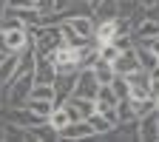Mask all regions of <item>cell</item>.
Masks as SVG:
<instances>
[{"instance_id":"obj_15","label":"cell","mask_w":159,"mask_h":142,"mask_svg":"<svg viewBox=\"0 0 159 142\" xmlns=\"http://www.w3.org/2000/svg\"><path fill=\"white\" fill-rule=\"evenodd\" d=\"M94 103H97V108H108V105H116L119 99H116V94H114L111 85H99V88H97V97H94Z\"/></svg>"},{"instance_id":"obj_8","label":"cell","mask_w":159,"mask_h":142,"mask_svg":"<svg viewBox=\"0 0 159 142\" xmlns=\"http://www.w3.org/2000/svg\"><path fill=\"white\" fill-rule=\"evenodd\" d=\"M74 80H77V71L74 74H57L54 77V103H63V99H68L71 97V91H74Z\"/></svg>"},{"instance_id":"obj_12","label":"cell","mask_w":159,"mask_h":142,"mask_svg":"<svg viewBox=\"0 0 159 142\" xmlns=\"http://www.w3.org/2000/svg\"><path fill=\"white\" fill-rule=\"evenodd\" d=\"M26 108H29V111H34L37 117L48 119V114L54 111V99H37V97H29V99H26Z\"/></svg>"},{"instance_id":"obj_5","label":"cell","mask_w":159,"mask_h":142,"mask_svg":"<svg viewBox=\"0 0 159 142\" xmlns=\"http://www.w3.org/2000/svg\"><path fill=\"white\" fill-rule=\"evenodd\" d=\"M119 34V20L111 17V20H97L94 23V43L97 46H102V43H114V37Z\"/></svg>"},{"instance_id":"obj_23","label":"cell","mask_w":159,"mask_h":142,"mask_svg":"<svg viewBox=\"0 0 159 142\" xmlns=\"http://www.w3.org/2000/svg\"><path fill=\"white\" fill-rule=\"evenodd\" d=\"M151 77H159V63H156V68L151 71Z\"/></svg>"},{"instance_id":"obj_2","label":"cell","mask_w":159,"mask_h":142,"mask_svg":"<svg viewBox=\"0 0 159 142\" xmlns=\"http://www.w3.org/2000/svg\"><path fill=\"white\" fill-rule=\"evenodd\" d=\"M97 88H99V83H97L94 71H91V68H80L71 94H77V97H91V99H94V97H97Z\"/></svg>"},{"instance_id":"obj_19","label":"cell","mask_w":159,"mask_h":142,"mask_svg":"<svg viewBox=\"0 0 159 142\" xmlns=\"http://www.w3.org/2000/svg\"><path fill=\"white\" fill-rule=\"evenodd\" d=\"M34 9L40 17H46V14H54V0H34Z\"/></svg>"},{"instance_id":"obj_1","label":"cell","mask_w":159,"mask_h":142,"mask_svg":"<svg viewBox=\"0 0 159 142\" xmlns=\"http://www.w3.org/2000/svg\"><path fill=\"white\" fill-rule=\"evenodd\" d=\"M26 46H31L29 26H20V29H0V51H3V54H20Z\"/></svg>"},{"instance_id":"obj_25","label":"cell","mask_w":159,"mask_h":142,"mask_svg":"<svg viewBox=\"0 0 159 142\" xmlns=\"http://www.w3.org/2000/svg\"><path fill=\"white\" fill-rule=\"evenodd\" d=\"M153 114H156V125H159V111H153Z\"/></svg>"},{"instance_id":"obj_16","label":"cell","mask_w":159,"mask_h":142,"mask_svg":"<svg viewBox=\"0 0 159 142\" xmlns=\"http://www.w3.org/2000/svg\"><path fill=\"white\" fill-rule=\"evenodd\" d=\"M88 122H91V128L97 131V136H105V134H111V128H114V122L108 117H102L99 111H94L91 117H88Z\"/></svg>"},{"instance_id":"obj_18","label":"cell","mask_w":159,"mask_h":142,"mask_svg":"<svg viewBox=\"0 0 159 142\" xmlns=\"http://www.w3.org/2000/svg\"><path fill=\"white\" fill-rule=\"evenodd\" d=\"M108 85L114 88V94H116V99H125V97H128V80H125V77H119V74H116V77L111 80V83H108Z\"/></svg>"},{"instance_id":"obj_20","label":"cell","mask_w":159,"mask_h":142,"mask_svg":"<svg viewBox=\"0 0 159 142\" xmlns=\"http://www.w3.org/2000/svg\"><path fill=\"white\" fill-rule=\"evenodd\" d=\"M136 43H142L151 54H156L159 57V34H153V37H145V40H136Z\"/></svg>"},{"instance_id":"obj_21","label":"cell","mask_w":159,"mask_h":142,"mask_svg":"<svg viewBox=\"0 0 159 142\" xmlns=\"http://www.w3.org/2000/svg\"><path fill=\"white\" fill-rule=\"evenodd\" d=\"M136 3H139V6H142V9H148V6H156V3H159V0H136Z\"/></svg>"},{"instance_id":"obj_24","label":"cell","mask_w":159,"mask_h":142,"mask_svg":"<svg viewBox=\"0 0 159 142\" xmlns=\"http://www.w3.org/2000/svg\"><path fill=\"white\" fill-rule=\"evenodd\" d=\"M3 60H6V54H3V51H0V63H3Z\"/></svg>"},{"instance_id":"obj_17","label":"cell","mask_w":159,"mask_h":142,"mask_svg":"<svg viewBox=\"0 0 159 142\" xmlns=\"http://www.w3.org/2000/svg\"><path fill=\"white\" fill-rule=\"evenodd\" d=\"M31 97H37V99H54V85H48V83H34L31 85Z\"/></svg>"},{"instance_id":"obj_7","label":"cell","mask_w":159,"mask_h":142,"mask_svg":"<svg viewBox=\"0 0 159 142\" xmlns=\"http://www.w3.org/2000/svg\"><path fill=\"white\" fill-rule=\"evenodd\" d=\"M34 83H54V77H57V71H54V63L48 57H43V54H37V60H34Z\"/></svg>"},{"instance_id":"obj_10","label":"cell","mask_w":159,"mask_h":142,"mask_svg":"<svg viewBox=\"0 0 159 142\" xmlns=\"http://www.w3.org/2000/svg\"><path fill=\"white\" fill-rule=\"evenodd\" d=\"M46 122H48L57 134H60V131H63V128L71 122V117H68V111L63 108V103H54V111L48 114V119H46Z\"/></svg>"},{"instance_id":"obj_6","label":"cell","mask_w":159,"mask_h":142,"mask_svg":"<svg viewBox=\"0 0 159 142\" xmlns=\"http://www.w3.org/2000/svg\"><path fill=\"white\" fill-rule=\"evenodd\" d=\"M60 136L63 139H91V136H97V131L91 128L88 119H74V122H68L60 131Z\"/></svg>"},{"instance_id":"obj_26","label":"cell","mask_w":159,"mask_h":142,"mask_svg":"<svg viewBox=\"0 0 159 142\" xmlns=\"http://www.w3.org/2000/svg\"><path fill=\"white\" fill-rule=\"evenodd\" d=\"M156 60H159V57H156Z\"/></svg>"},{"instance_id":"obj_13","label":"cell","mask_w":159,"mask_h":142,"mask_svg":"<svg viewBox=\"0 0 159 142\" xmlns=\"http://www.w3.org/2000/svg\"><path fill=\"white\" fill-rule=\"evenodd\" d=\"M116 3H119V0H99V3L91 9L94 20H111V17H116Z\"/></svg>"},{"instance_id":"obj_22","label":"cell","mask_w":159,"mask_h":142,"mask_svg":"<svg viewBox=\"0 0 159 142\" xmlns=\"http://www.w3.org/2000/svg\"><path fill=\"white\" fill-rule=\"evenodd\" d=\"M153 111H159V97H153Z\"/></svg>"},{"instance_id":"obj_9","label":"cell","mask_w":159,"mask_h":142,"mask_svg":"<svg viewBox=\"0 0 159 142\" xmlns=\"http://www.w3.org/2000/svg\"><path fill=\"white\" fill-rule=\"evenodd\" d=\"M66 23L80 34V37H85V40H91L94 37V14H74V17H66Z\"/></svg>"},{"instance_id":"obj_14","label":"cell","mask_w":159,"mask_h":142,"mask_svg":"<svg viewBox=\"0 0 159 142\" xmlns=\"http://www.w3.org/2000/svg\"><path fill=\"white\" fill-rule=\"evenodd\" d=\"M134 51H136V60H139V66H142L145 71H153V68H156V63H159L156 54H151L142 43H136V40H134Z\"/></svg>"},{"instance_id":"obj_11","label":"cell","mask_w":159,"mask_h":142,"mask_svg":"<svg viewBox=\"0 0 159 142\" xmlns=\"http://www.w3.org/2000/svg\"><path fill=\"white\" fill-rule=\"evenodd\" d=\"M91 71H94V77H97V83H99V85H108L111 80L116 77L114 68H111V63H105V60H99V57L91 63Z\"/></svg>"},{"instance_id":"obj_3","label":"cell","mask_w":159,"mask_h":142,"mask_svg":"<svg viewBox=\"0 0 159 142\" xmlns=\"http://www.w3.org/2000/svg\"><path fill=\"white\" fill-rule=\"evenodd\" d=\"M111 68H114V74H119V77H128L131 71L142 68V66H139V60H136V51H134V46L119 51V54H116V60L111 63Z\"/></svg>"},{"instance_id":"obj_4","label":"cell","mask_w":159,"mask_h":142,"mask_svg":"<svg viewBox=\"0 0 159 142\" xmlns=\"http://www.w3.org/2000/svg\"><path fill=\"white\" fill-rule=\"evenodd\" d=\"M136 139L139 142H159V125H156V114H145L136 119Z\"/></svg>"}]
</instances>
